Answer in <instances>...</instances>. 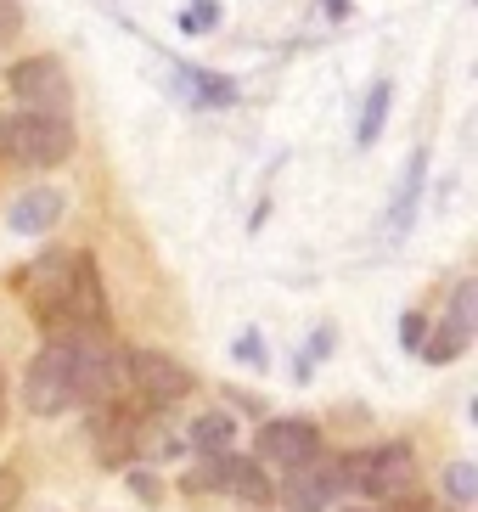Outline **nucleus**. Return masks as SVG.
<instances>
[{
    "label": "nucleus",
    "instance_id": "aec40b11",
    "mask_svg": "<svg viewBox=\"0 0 478 512\" xmlns=\"http://www.w3.org/2000/svg\"><path fill=\"white\" fill-rule=\"evenodd\" d=\"M220 6H214V0H197V6H186V12H180V29L186 34H203V29H220Z\"/></svg>",
    "mask_w": 478,
    "mask_h": 512
},
{
    "label": "nucleus",
    "instance_id": "5701e85b",
    "mask_svg": "<svg viewBox=\"0 0 478 512\" xmlns=\"http://www.w3.org/2000/svg\"><path fill=\"white\" fill-rule=\"evenodd\" d=\"M422 338H428V316H422V310H411V316L400 321V344L411 349V355H417V349H422Z\"/></svg>",
    "mask_w": 478,
    "mask_h": 512
},
{
    "label": "nucleus",
    "instance_id": "412c9836",
    "mask_svg": "<svg viewBox=\"0 0 478 512\" xmlns=\"http://www.w3.org/2000/svg\"><path fill=\"white\" fill-rule=\"evenodd\" d=\"M332 344H338V327H332V321H327V327H315V332H310V344H304L299 355H304V361L315 366V361H327V349H332Z\"/></svg>",
    "mask_w": 478,
    "mask_h": 512
},
{
    "label": "nucleus",
    "instance_id": "f257e3e1",
    "mask_svg": "<svg viewBox=\"0 0 478 512\" xmlns=\"http://www.w3.org/2000/svg\"><path fill=\"white\" fill-rule=\"evenodd\" d=\"M12 293L29 304L45 338H96L107 332V287L90 248H40L12 276Z\"/></svg>",
    "mask_w": 478,
    "mask_h": 512
},
{
    "label": "nucleus",
    "instance_id": "a211bd4d",
    "mask_svg": "<svg viewBox=\"0 0 478 512\" xmlns=\"http://www.w3.org/2000/svg\"><path fill=\"white\" fill-rule=\"evenodd\" d=\"M231 361L265 372V361H270V355H265V332H259V327H242L237 338H231Z\"/></svg>",
    "mask_w": 478,
    "mask_h": 512
},
{
    "label": "nucleus",
    "instance_id": "1a4fd4ad",
    "mask_svg": "<svg viewBox=\"0 0 478 512\" xmlns=\"http://www.w3.org/2000/svg\"><path fill=\"white\" fill-rule=\"evenodd\" d=\"M276 496H282L287 512H332L344 501V490H338V456L315 451L310 462L287 467V479L276 484Z\"/></svg>",
    "mask_w": 478,
    "mask_h": 512
},
{
    "label": "nucleus",
    "instance_id": "f03ea898",
    "mask_svg": "<svg viewBox=\"0 0 478 512\" xmlns=\"http://www.w3.org/2000/svg\"><path fill=\"white\" fill-rule=\"evenodd\" d=\"M417 451L405 439H389V445H360V451L338 456V490L360 501H394L417 490Z\"/></svg>",
    "mask_w": 478,
    "mask_h": 512
},
{
    "label": "nucleus",
    "instance_id": "4be33fe9",
    "mask_svg": "<svg viewBox=\"0 0 478 512\" xmlns=\"http://www.w3.org/2000/svg\"><path fill=\"white\" fill-rule=\"evenodd\" d=\"M17 501H23V473L0 467V512H17Z\"/></svg>",
    "mask_w": 478,
    "mask_h": 512
},
{
    "label": "nucleus",
    "instance_id": "b1692460",
    "mask_svg": "<svg viewBox=\"0 0 478 512\" xmlns=\"http://www.w3.org/2000/svg\"><path fill=\"white\" fill-rule=\"evenodd\" d=\"M17 29H23V12H17V0H0V46H12Z\"/></svg>",
    "mask_w": 478,
    "mask_h": 512
},
{
    "label": "nucleus",
    "instance_id": "2eb2a0df",
    "mask_svg": "<svg viewBox=\"0 0 478 512\" xmlns=\"http://www.w3.org/2000/svg\"><path fill=\"white\" fill-rule=\"evenodd\" d=\"M231 439H237L231 411H203V417H192V428H186V451H197V462H209V456L231 451Z\"/></svg>",
    "mask_w": 478,
    "mask_h": 512
},
{
    "label": "nucleus",
    "instance_id": "6ab92c4d",
    "mask_svg": "<svg viewBox=\"0 0 478 512\" xmlns=\"http://www.w3.org/2000/svg\"><path fill=\"white\" fill-rule=\"evenodd\" d=\"M124 484H130V496L141 507H164V479L152 467H124Z\"/></svg>",
    "mask_w": 478,
    "mask_h": 512
},
{
    "label": "nucleus",
    "instance_id": "f3484780",
    "mask_svg": "<svg viewBox=\"0 0 478 512\" xmlns=\"http://www.w3.org/2000/svg\"><path fill=\"white\" fill-rule=\"evenodd\" d=\"M439 490H445L450 507H478V467L473 462H450L445 467V479H439Z\"/></svg>",
    "mask_w": 478,
    "mask_h": 512
},
{
    "label": "nucleus",
    "instance_id": "0eeeda50",
    "mask_svg": "<svg viewBox=\"0 0 478 512\" xmlns=\"http://www.w3.org/2000/svg\"><path fill=\"white\" fill-rule=\"evenodd\" d=\"M473 332H478V282H473V276H462V282L450 287L445 316H439L434 327H428V338H422L417 361H428V366L462 361L467 344H473Z\"/></svg>",
    "mask_w": 478,
    "mask_h": 512
},
{
    "label": "nucleus",
    "instance_id": "423d86ee",
    "mask_svg": "<svg viewBox=\"0 0 478 512\" xmlns=\"http://www.w3.org/2000/svg\"><path fill=\"white\" fill-rule=\"evenodd\" d=\"M6 91L17 96L23 113H51V119H74V79L62 68V57L40 51L6 68Z\"/></svg>",
    "mask_w": 478,
    "mask_h": 512
},
{
    "label": "nucleus",
    "instance_id": "9d476101",
    "mask_svg": "<svg viewBox=\"0 0 478 512\" xmlns=\"http://www.w3.org/2000/svg\"><path fill=\"white\" fill-rule=\"evenodd\" d=\"M141 417H147V411L135 406V400H113V406L90 411V445H96V462H102L107 473L135 467V422Z\"/></svg>",
    "mask_w": 478,
    "mask_h": 512
},
{
    "label": "nucleus",
    "instance_id": "bb28decb",
    "mask_svg": "<svg viewBox=\"0 0 478 512\" xmlns=\"http://www.w3.org/2000/svg\"><path fill=\"white\" fill-rule=\"evenodd\" d=\"M321 12H327V17H332V23H344V17H349V12H355V6H349V0H321Z\"/></svg>",
    "mask_w": 478,
    "mask_h": 512
},
{
    "label": "nucleus",
    "instance_id": "f8f14e48",
    "mask_svg": "<svg viewBox=\"0 0 478 512\" xmlns=\"http://www.w3.org/2000/svg\"><path fill=\"white\" fill-rule=\"evenodd\" d=\"M62 209H68V197H62L57 186H29V192L12 197L6 231H12V237H45V231L62 220Z\"/></svg>",
    "mask_w": 478,
    "mask_h": 512
},
{
    "label": "nucleus",
    "instance_id": "4468645a",
    "mask_svg": "<svg viewBox=\"0 0 478 512\" xmlns=\"http://www.w3.org/2000/svg\"><path fill=\"white\" fill-rule=\"evenodd\" d=\"M180 451H186V439L164 422V411H147V417L135 422V467L141 462H175Z\"/></svg>",
    "mask_w": 478,
    "mask_h": 512
},
{
    "label": "nucleus",
    "instance_id": "a878e982",
    "mask_svg": "<svg viewBox=\"0 0 478 512\" xmlns=\"http://www.w3.org/2000/svg\"><path fill=\"white\" fill-rule=\"evenodd\" d=\"M231 400H237V411H248V417L265 422V400H259V394H231Z\"/></svg>",
    "mask_w": 478,
    "mask_h": 512
},
{
    "label": "nucleus",
    "instance_id": "393cba45",
    "mask_svg": "<svg viewBox=\"0 0 478 512\" xmlns=\"http://www.w3.org/2000/svg\"><path fill=\"white\" fill-rule=\"evenodd\" d=\"M383 512H439V501H434V496H417V490H411V496L383 501Z\"/></svg>",
    "mask_w": 478,
    "mask_h": 512
},
{
    "label": "nucleus",
    "instance_id": "20e7f679",
    "mask_svg": "<svg viewBox=\"0 0 478 512\" xmlns=\"http://www.w3.org/2000/svg\"><path fill=\"white\" fill-rule=\"evenodd\" d=\"M124 383H130L124 400H135L141 411H169L197 389V372L169 349H124Z\"/></svg>",
    "mask_w": 478,
    "mask_h": 512
},
{
    "label": "nucleus",
    "instance_id": "39448f33",
    "mask_svg": "<svg viewBox=\"0 0 478 512\" xmlns=\"http://www.w3.org/2000/svg\"><path fill=\"white\" fill-rule=\"evenodd\" d=\"M180 490H186V496H237V501H248V507H270V501H276L270 473L254 462V456H242V451L192 462L186 467V479H180Z\"/></svg>",
    "mask_w": 478,
    "mask_h": 512
},
{
    "label": "nucleus",
    "instance_id": "cd10ccee",
    "mask_svg": "<svg viewBox=\"0 0 478 512\" xmlns=\"http://www.w3.org/2000/svg\"><path fill=\"white\" fill-rule=\"evenodd\" d=\"M6 406H12V394H6V372H0V422H6Z\"/></svg>",
    "mask_w": 478,
    "mask_h": 512
},
{
    "label": "nucleus",
    "instance_id": "9b49d317",
    "mask_svg": "<svg viewBox=\"0 0 478 512\" xmlns=\"http://www.w3.org/2000/svg\"><path fill=\"white\" fill-rule=\"evenodd\" d=\"M422 186H428V147H411L405 152V169H400V186H394V197H389V214H383L389 242H400L405 231H411V220H417V209H422Z\"/></svg>",
    "mask_w": 478,
    "mask_h": 512
},
{
    "label": "nucleus",
    "instance_id": "dca6fc26",
    "mask_svg": "<svg viewBox=\"0 0 478 512\" xmlns=\"http://www.w3.org/2000/svg\"><path fill=\"white\" fill-rule=\"evenodd\" d=\"M389 107H394V85H389V79H372V91H366V102H360V119H355V147H377V141H383Z\"/></svg>",
    "mask_w": 478,
    "mask_h": 512
},
{
    "label": "nucleus",
    "instance_id": "c85d7f7f",
    "mask_svg": "<svg viewBox=\"0 0 478 512\" xmlns=\"http://www.w3.org/2000/svg\"><path fill=\"white\" fill-rule=\"evenodd\" d=\"M344 512H377V507H344Z\"/></svg>",
    "mask_w": 478,
    "mask_h": 512
},
{
    "label": "nucleus",
    "instance_id": "ddd939ff",
    "mask_svg": "<svg viewBox=\"0 0 478 512\" xmlns=\"http://www.w3.org/2000/svg\"><path fill=\"white\" fill-rule=\"evenodd\" d=\"M169 68H175V79H186L192 102H203V107H231L242 96L231 74H214V68H197V62H180V57H169Z\"/></svg>",
    "mask_w": 478,
    "mask_h": 512
},
{
    "label": "nucleus",
    "instance_id": "6e6552de",
    "mask_svg": "<svg viewBox=\"0 0 478 512\" xmlns=\"http://www.w3.org/2000/svg\"><path fill=\"white\" fill-rule=\"evenodd\" d=\"M315 451H327L321 439V422L315 417H265L254 428V462H276V467H299L310 462Z\"/></svg>",
    "mask_w": 478,
    "mask_h": 512
},
{
    "label": "nucleus",
    "instance_id": "7ed1b4c3",
    "mask_svg": "<svg viewBox=\"0 0 478 512\" xmlns=\"http://www.w3.org/2000/svg\"><path fill=\"white\" fill-rule=\"evenodd\" d=\"M74 119H51V113H0V158L17 169H57L74 158Z\"/></svg>",
    "mask_w": 478,
    "mask_h": 512
}]
</instances>
